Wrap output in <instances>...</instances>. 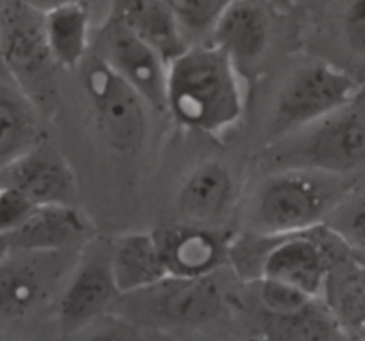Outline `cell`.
I'll return each mask as SVG.
<instances>
[{"instance_id": "19", "label": "cell", "mask_w": 365, "mask_h": 341, "mask_svg": "<svg viewBox=\"0 0 365 341\" xmlns=\"http://www.w3.org/2000/svg\"><path fill=\"white\" fill-rule=\"evenodd\" d=\"M40 140L34 104L19 84L0 83V168L15 161Z\"/></svg>"}, {"instance_id": "6", "label": "cell", "mask_w": 365, "mask_h": 341, "mask_svg": "<svg viewBox=\"0 0 365 341\" xmlns=\"http://www.w3.org/2000/svg\"><path fill=\"white\" fill-rule=\"evenodd\" d=\"M83 88L108 145L120 154L136 152L149 131V105L142 95L101 56L84 65Z\"/></svg>"}, {"instance_id": "17", "label": "cell", "mask_w": 365, "mask_h": 341, "mask_svg": "<svg viewBox=\"0 0 365 341\" xmlns=\"http://www.w3.org/2000/svg\"><path fill=\"white\" fill-rule=\"evenodd\" d=\"M110 15L156 48L167 63L190 45L167 0H111Z\"/></svg>"}, {"instance_id": "10", "label": "cell", "mask_w": 365, "mask_h": 341, "mask_svg": "<svg viewBox=\"0 0 365 341\" xmlns=\"http://www.w3.org/2000/svg\"><path fill=\"white\" fill-rule=\"evenodd\" d=\"M101 58L131 84L150 109L167 112L168 63L115 16H108L99 36Z\"/></svg>"}, {"instance_id": "25", "label": "cell", "mask_w": 365, "mask_h": 341, "mask_svg": "<svg viewBox=\"0 0 365 341\" xmlns=\"http://www.w3.org/2000/svg\"><path fill=\"white\" fill-rule=\"evenodd\" d=\"M249 284L255 288V300L258 302V308L262 311V320L292 315V313L307 308L314 298H322L310 297V295L278 283V280L256 279Z\"/></svg>"}, {"instance_id": "28", "label": "cell", "mask_w": 365, "mask_h": 341, "mask_svg": "<svg viewBox=\"0 0 365 341\" xmlns=\"http://www.w3.org/2000/svg\"><path fill=\"white\" fill-rule=\"evenodd\" d=\"M276 13H287L296 6V0H267Z\"/></svg>"}, {"instance_id": "4", "label": "cell", "mask_w": 365, "mask_h": 341, "mask_svg": "<svg viewBox=\"0 0 365 341\" xmlns=\"http://www.w3.org/2000/svg\"><path fill=\"white\" fill-rule=\"evenodd\" d=\"M278 168L301 167L360 181L365 175V112L346 105L329 117L278 140Z\"/></svg>"}, {"instance_id": "22", "label": "cell", "mask_w": 365, "mask_h": 341, "mask_svg": "<svg viewBox=\"0 0 365 341\" xmlns=\"http://www.w3.org/2000/svg\"><path fill=\"white\" fill-rule=\"evenodd\" d=\"M339 41L344 54L349 58L347 72L360 84L365 80V0H340Z\"/></svg>"}, {"instance_id": "3", "label": "cell", "mask_w": 365, "mask_h": 341, "mask_svg": "<svg viewBox=\"0 0 365 341\" xmlns=\"http://www.w3.org/2000/svg\"><path fill=\"white\" fill-rule=\"evenodd\" d=\"M361 84L346 68L326 59L297 66L274 98L267 132L272 142L301 131L360 97Z\"/></svg>"}, {"instance_id": "14", "label": "cell", "mask_w": 365, "mask_h": 341, "mask_svg": "<svg viewBox=\"0 0 365 341\" xmlns=\"http://www.w3.org/2000/svg\"><path fill=\"white\" fill-rule=\"evenodd\" d=\"M0 186L20 189L38 206L73 204L76 196L72 168L58 150L43 142L0 168Z\"/></svg>"}, {"instance_id": "23", "label": "cell", "mask_w": 365, "mask_h": 341, "mask_svg": "<svg viewBox=\"0 0 365 341\" xmlns=\"http://www.w3.org/2000/svg\"><path fill=\"white\" fill-rule=\"evenodd\" d=\"M324 225L349 248L351 254L365 256V192L351 189Z\"/></svg>"}, {"instance_id": "29", "label": "cell", "mask_w": 365, "mask_h": 341, "mask_svg": "<svg viewBox=\"0 0 365 341\" xmlns=\"http://www.w3.org/2000/svg\"><path fill=\"white\" fill-rule=\"evenodd\" d=\"M8 252H9V247H8V243H6V238L0 236V258H4Z\"/></svg>"}, {"instance_id": "8", "label": "cell", "mask_w": 365, "mask_h": 341, "mask_svg": "<svg viewBox=\"0 0 365 341\" xmlns=\"http://www.w3.org/2000/svg\"><path fill=\"white\" fill-rule=\"evenodd\" d=\"M68 251H9L0 258V329L33 315L61 286ZM77 261V259H76Z\"/></svg>"}, {"instance_id": "18", "label": "cell", "mask_w": 365, "mask_h": 341, "mask_svg": "<svg viewBox=\"0 0 365 341\" xmlns=\"http://www.w3.org/2000/svg\"><path fill=\"white\" fill-rule=\"evenodd\" d=\"M110 256L118 295L147 290L168 277L154 233H131L117 238Z\"/></svg>"}, {"instance_id": "16", "label": "cell", "mask_w": 365, "mask_h": 341, "mask_svg": "<svg viewBox=\"0 0 365 341\" xmlns=\"http://www.w3.org/2000/svg\"><path fill=\"white\" fill-rule=\"evenodd\" d=\"M90 229V221L73 204H43L6 236V243L9 251L63 252L86 241Z\"/></svg>"}, {"instance_id": "1", "label": "cell", "mask_w": 365, "mask_h": 341, "mask_svg": "<svg viewBox=\"0 0 365 341\" xmlns=\"http://www.w3.org/2000/svg\"><path fill=\"white\" fill-rule=\"evenodd\" d=\"M240 70L208 41L188 45L168 63L167 112L199 135H224L244 115Z\"/></svg>"}, {"instance_id": "26", "label": "cell", "mask_w": 365, "mask_h": 341, "mask_svg": "<svg viewBox=\"0 0 365 341\" xmlns=\"http://www.w3.org/2000/svg\"><path fill=\"white\" fill-rule=\"evenodd\" d=\"M34 204L26 193L9 186H0V236H9L33 214Z\"/></svg>"}, {"instance_id": "30", "label": "cell", "mask_w": 365, "mask_h": 341, "mask_svg": "<svg viewBox=\"0 0 365 341\" xmlns=\"http://www.w3.org/2000/svg\"><path fill=\"white\" fill-rule=\"evenodd\" d=\"M360 97H364V98H365V80H364V84H361V90H360Z\"/></svg>"}, {"instance_id": "5", "label": "cell", "mask_w": 365, "mask_h": 341, "mask_svg": "<svg viewBox=\"0 0 365 341\" xmlns=\"http://www.w3.org/2000/svg\"><path fill=\"white\" fill-rule=\"evenodd\" d=\"M270 236L259 266V279L278 280L310 297L324 298L333 266L351 254L349 248L324 225L326 231Z\"/></svg>"}, {"instance_id": "15", "label": "cell", "mask_w": 365, "mask_h": 341, "mask_svg": "<svg viewBox=\"0 0 365 341\" xmlns=\"http://www.w3.org/2000/svg\"><path fill=\"white\" fill-rule=\"evenodd\" d=\"M168 277L201 279L210 277L227 261V241L217 229L178 224L156 231Z\"/></svg>"}, {"instance_id": "24", "label": "cell", "mask_w": 365, "mask_h": 341, "mask_svg": "<svg viewBox=\"0 0 365 341\" xmlns=\"http://www.w3.org/2000/svg\"><path fill=\"white\" fill-rule=\"evenodd\" d=\"M182 33L199 41H208L210 33L231 0H167ZM197 41V43H199Z\"/></svg>"}, {"instance_id": "9", "label": "cell", "mask_w": 365, "mask_h": 341, "mask_svg": "<svg viewBox=\"0 0 365 341\" xmlns=\"http://www.w3.org/2000/svg\"><path fill=\"white\" fill-rule=\"evenodd\" d=\"M111 247L90 245L66 276L58 300L63 334H73L103 315L118 295L111 272Z\"/></svg>"}, {"instance_id": "2", "label": "cell", "mask_w": 365, "mask_h": 341, "mask_svg": "<svg viewBox=\"0 0 365 341\" xmlns=\"http://www.w3.org/2000/svg\"><path fill=\"white\" fill-rule=\"evenodd\" d=\"M354 184L356 181L315 168H278L256 186L245 209L244 231L285 236L317 229Z\"/></svg>"}, {"instance_id": "21", "label": "cell", "mask_w": 365, "mask_h": 341, "mask_svg": "<svg viewBox=\"0 0 365 341\" xmlns=\"http://www.w3.org/2000/svg\"><path fill=\"white\" fill-rule=\"evenodd\" d=\"M349 256L336 263L340 273L331 272L324 298L335 313L346 337H365V265L349 261Z\"/></svg>"}, {"instance_id": "13", "label": "cell", "mask_w": 365, "mask_h": 341, "mask_svg": "<svg viewBox=\"0 0 365 341\" xmlns=\"http://www.w3.org/2000/svg\"><path fill=\"white\" fill-rule=\"evenodd\" d=\"M272 6L267 0H231L208 36L238 70L263 58L272 38Z\"/></svg>"}, {"instance_id": "11", "label": "cell", "mask_w": 365, "mask_h": 341, "mask_svg": "<svg viewBox=\"0 0 365 341\" xmlns=\"http://www.w3.org/2000/svg\"><path fill=\"white\" fill-rule=\"evenodd\" d=\"M136 295L145 302L147 318L165 325L197 327L212 322L222 309V293L212 276L201 279L167 277Z\"/></svg>"}, {"instance_id": "7", "label": "cell", "mask_w": 365, "mask_h": 341, "mask_svg": "<svg viewBox=\"0 0 365 341\" xmlns=\"http://www.w3.org/2000/svg\"><path fill=\"white\" fill-rule=\"evenodd\" d=\"M0 63L31 100L51 91V66L56 63L45 36V15L22 0H9L0 8Z\"/></svg>"}, {"instance_id": "27", "label": "cell", "mask_w": 365, "mask_h": 341, "mask_svg": "<svg viewBox=\"0 0 365 341\" xmlns=\"http://www.w3.org/2000/svg\"><path fill=\"white\" fill-rule=\"evenodd\" d=\"M27 6H31L33 9L40 13H48L56 8H61V6L73 4V2H84V0H22Z\"/></svg>"}, {"instance_id": "20", "label": "cell", "mask_w": 365, "mask_h": 341, "mask_svg": "<svg viewBox=\"0 0 365 341\" xmlns=\"http://www.w3.org/2000/svg\"><path fill=\"white\" fill-rule=\"evenodd\" d=\"M90 11L84 2L45 13V36L56 66L73 70L83 65L90 47Z\"/></svg>"}, {"instance_id": "12", "label": "cell", "mask_w": 365, "mask_h": 341, "mask_svg": "<svg viewBox=\"0 0 365 341\" xmlns=\"http://www.w3.org/2000/svg\"><path fill=\"white\" fill-rule=\"evenodd\" d=\"M237 181L220 161H205L182 179L174 206L179 221L217 229L237 204Z\"/></svg>"}]
</instances>
